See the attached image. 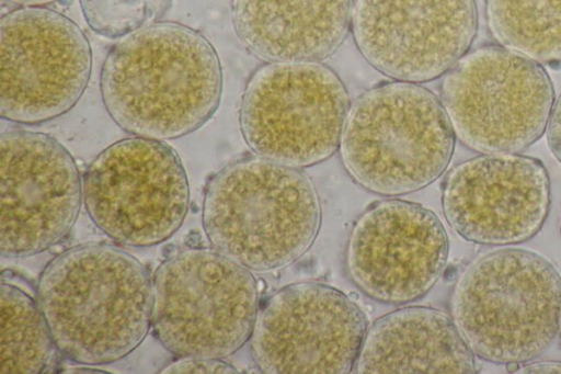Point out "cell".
<instances>
[{"label": "cell", "mask_w": 561, "mask_h": 374, "mask_svg": "<svg viewBox=\"0 0 561 374\" xmlns=\"http://www.w3.org/2000/svg\"><path fill=\"white\" fill-rule=\"evenodd\" d=\"M100 90L106 112L122 129L170 140L195 132L214 115L222 71L204 35L180 23L157 22L108 50Z\"/></svg>", "instance_id": "6da1fadb"}, {"label": "cell", "mask_w": 561, "mask_h": 374, "mask_svg": "<svg viewBox=\"0 0 561 374\" xmlns=\"http://www.w3.org/2000/svg\"><path fill=\"white\" fill-rule=\"evenodd\" d=\"M36 299L58 352L80 364L122 360L152 328L149 272L108 243L78 245L53 258L38 277Z\"/></svg>", "instance_id": "7a4b0ae2"}, {"label": "cell", "mask_w": 561, "mask_h": 374, "mask_svg": "<svg viewBox=\"0 0 561 374\" xmlns=\"http://www.w3.org/2000/svg\"><path fill=\"white\" fill-rule=\"evenodd\" d=\"M321 207L312 181L298 168L245 157L208 182L202 208L211 248L252 271L298 260L313 243Z\"/></svg>", "instance_id": "3957f363"}, {"label": "cell", "mask_w": 561, "mask_h": 374, "mask_svg": "<svg viewBox=\"0 0 561 374\" xmlns=\"http://www.w3.org/2000/svg\"><path fill=\"white\" fill-rule=\"evenodd\" d=\"M450 313L476 356L516 369L547 351L560 331L561 275L536 252L493 250L461 273Z\"/></svg>", "instance_id": "277c9868"}, {"label": "cell", "mask_w": 561, "mask_h": 374, "mask_svg": "<svg viewBox=\"0 0 561 374\" xmlns=\"http://www.w3.org/2000/svg\"><path fill=\"white\" fill-rule=\"evenodd\" d=\"M455 138L433 92L417 83L392 81L357 98L339 148L355 182L373 193L394 196L439 178L450 162Z\"/></svg>", "instance_id": "5b68a950"}, {"label": "cell", "mask_w": 561, "mask_h": 374, "mask_svg": "<svg viewBox=\"0 0 561 374\" xmlns=\"http://www.w3.org/2000/svg\"><path fill=\"white\" fill-rule=\"evenodd\" d=\"M152 330L178 356L225 359L251 337L259 290L250 270L215 249L186 248L153 279Z\"/></svg>", "instance_id": "8992f818"}, {"label": "cell", "mask_w": 561, "mask_h": 374, "mask_svg": "<svg viewBox=\"0 0 561 374\" xmlns=\"http://www.w3.org/2000/svg\"><path fill=\"white\" fill-rule=\"evenodd\" d=\"M440 102L455 136L469 149L520 152L546 132L554 90L541 64L501 45H484L445 73Z\"/></svg>", "instance_id": "52a82bcc"}, {"label": "cell", "mask_w": 561, "mask_h": 374, "mask_svg": "<svg viewBox=\"0 0 561 374\" xmlns=\"http://www.w3.org/2000/svg\"><path fill=\"white\" fill-rule=\"evenodd\" d=\"M347 113L345 86L329 67L318 61L270 63L249 79L239 122L255 155L304 168L337 150Z\"/></svg>", "instance_id": "ba28073f"}, {"label": "cell", "mask_w": 561, "mask_h": 374, "mask_svg": "<svg viewBox=\"0 0 561 374\" xmlns=\"http://www.w3.org/2000/svg\"><path fill=\"white\" fill-rule=\"evenodd\" d=\"M91 220L114 241L151 247L182 226L190 188L178 154L162 140L121 139L102 150L82 179Z\"/></svg>", "instance_id": "9c48e42d"}, {"label": "cell", "mask_w": 561, "mask_h": 374, "mask_svg": "<svg viewBox=\"0 0 561 374\" xmlns=\"http://www.w3.org/2000/svg\"><path fill=\"white\" fill-rule=\"evenodd\" d=\"M92 53L82 30L46 7H19L0 21V114L34 125L70 111L90 79Z\"/></svg>", "instance_id": "30bf717a"}, {"label": "cell", "mask_w": 561, "mask_h": 374, "mask_svg": "<svg viewBox=\"0 0 561 374\" xmlns=\"http://www.w3.org/2000/svg\"><path fill=\"white\" fill-rule=\"evenodd\" d=\"M365 333V315L346 294L301 282L274 293L257 313L251 354L263 373L346 374Z\"/></svg>", "instance_id": "8fae6325"}, {"label": "cell", "mask_w": 561, "mask_h": 374, "mask_svg": "<svg viewBox=\"0 0 561 374\" xmlns=\"http://www.w3.org/2000/svg\"><path fill=\"white\" fill-rule=\"evenodd\" d=\"M82 181L70 152L54 137L26 129L0 136V252L38 254L73 227Z\"/></svg>", "instance_id": "7c38bea8"}, {"label": "cell", "mask_w": 561, "mask_h": 374, "mask_svg": "<svg viewBox=\"0 0 561 374\" xmlns=\"http://www.w3.org/2000/svg\"><path fill=\"white\" fill-rule=\"evenodd\" d=\"M351 30L376 70L420 83L442 77L469 52L478 10L476 0H355Z\"/></svg>", "instance_id": "4fadbf2b"}, {"label": "cell", "mask_w": 561, "mask_h": 374, "mask_svg": "<svg viewBox=\"0 0 561 374\" xmlns=\"http://www.w3.org/2000/svg\"><path fill=\"white\" fill-rule=\"evenodd\" d=\"M448 249L446 230L432 211L413 202L385 200L355 222L345 248L346 273L371 299L405 304L436 284Z\"/></svg>", "instance_id": "5bb4252c"}, {"label": "cell", "mask_w": 561, "mask_h": 374, "mask_svg": "<svg viewBox=\"0 0 561 374\" xmlns=\"http://www.w3.org/2000/svg\"><path fill=\"white\" fill-rule=\"evenodd\" d=\"M551 202L550 179L537 158L481 154L455 166L442 188L449 226L463 239L513 246L535 237Z\"/></svg>", "instance_id": "9a60e30c"}, {"label": "cell", "mask_w": 561, "mask_h": 374, "mask_svg": "<svg viewBox=\"0 0 561 374\" xmlns=\"http://www.w3.org/2000/svg\"><path fill=\"white\" fill-rule=\"evenodd\" d=\"M352 8V0H232V22L240 42L263 60L319 61L344 42Z\"/></svg>", "instance_id": "2e32d148"}, {"label": "cell", "mask_w": 561, "mask_h": 374, "mask_svg": "<svg viewBox=\"0 0 561 374\" xmlns=\"http://www.w3.org/2000/svg\"><path fill=\"white\" fill-rule=\"evenodd\" d=\"M356 373L477 372L476 355L450 316L432 307H404L378 318L365 333Z\"/></svg>", "instance_id": "e0dca14e"}, {"label": "cell", "mask_w": 561, "mask_h": 374, "mask_svg": "<svg viewBox=\"0 0 561 374\" xmlns=\"http://www.w3.org/2000/svg\"><path fill=\"white\" fill-rule=\"evenodd\" d=\"M0 301V373L46 372L58 349L37 299L2 276Z\"/></svg>", "instance_id": "ac0fdd59"}, {"label": "cell", "mask_w": 561, "mask_h": 374, "mask_svg": "<svg viewBox=\"0 0 561 374\" xmlns=\"http://www.w3.org/2000/svg\"><path fill=\"white\" fill-rule=\"evenodd\" d=\"M499 45L539 64L561 61V0H485Z\"/></svg>", "instance_id": "d6986e66"}, {"label": "cell", "mask_w": 561, "mask_h": 374, "mask_svg": "<svg viewBox=\"0 0 561 374\" xmlns=\"http://www.w3.org/2000/svg\"><path fill=\"white\" fill-rule=\"evenodd\" d=\"M172 0H79L92 31L110 37H124L157 23Z\"/></svg>", "instance_id": "ffe728a7"}, {"label": "cell", "mask_w": 561, "mask_h": 374, "mask_svg": "<svg viewBox=\"0 0 561 374\" xmlns=\"http://www.w3.org/2000/svg\"><path fill=\"white\" fill-rule=\"evenodd\" d=\"M161 373H238V371L221 359H203L181 356L163 367Z\"/></svg>", "instance_id": "44dd1931"}, {"label": "cell", "mask_w": 561, "mask_h": 374, "mask_svg": "<svg viewBox=\"0 0 561 374\" xmlns=\"http://www.w3.org/2000/svg\"><path fill=\"white\" fill-rule=\"evenodd\" d=\"M546 135L551 154L561 163V93L552 106Z\"/></svg>", "instance_id": "7402d4cb"}, {"label": "cell", "mask_w": 561, "mask_h": 374, "mask_svg": "<svg viewBox=\"0 0 561 374\" xmlns=\"http://www.w3.org/2000/svg\"><path fill=\"white\" fill-rule=\"evenodd\" d=\"M516 373H561L560 361H529L517 365Z\"/></svg>", "instance_id": "603a6c76"}, {"label": "cell", "mask_w": 561, "mask_h": 374, "mask_svg": "<svg viewBox=\"0 0 561 374\" xmlns=\"http://www.w3.org/2000/svg\"><path fill=\"white\" fill-rule=\"evenodd\" d=\"M18 7H45L58 0H3Z\"/></svg>", "instance_id": "cb8c5ba5"}, {"label": "cell", "mask_w": 561, "mask_h": 374, "mask_svg": "<svg viewBox=\"0 0 561 374\" xmlns=\"http://www.w3.org/2000/svg\"><path fill=\"white\" fill-rule=\"evenodd\" d=\"M560 231H561V220H560Z\"/></svg>", "instance_id": "d4e9b609"}, {"label": "cell", "mask_w": 561, "mask_h": 374, "mask_svg": "<svg viewBox=\"0 0 561 374\" xmlns=\"http://www.w3.org/2000/svg\"><path fill=\"white\" fill-rule=\"evenodd\" d=\"M560 330H561V326H560Z\"/></svg>", "instance_id": "484cf974"}]
</instances>
